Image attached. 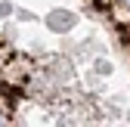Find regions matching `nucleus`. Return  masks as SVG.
<instances>
[]
</instances>
